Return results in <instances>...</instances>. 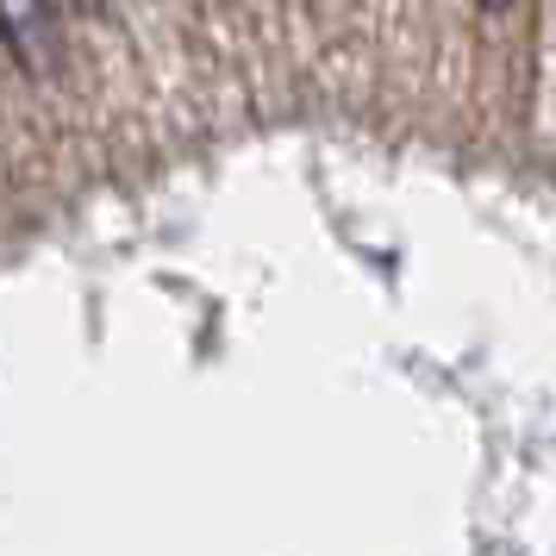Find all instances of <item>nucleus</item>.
Here are the masks:
<instances>
[{
  "mask_svg": "<svg viewBox=\"0 0 556 556\" xmlns=\"http://www.w3.org/2000/svg\"><path fill=\"white\" fill-rule=\"evenodd\" d=\"M0 45L26 76H51L56 70V13L51 0H0Z\"/></svg>",
  "mask_w": 556,
  "mask_h": 556,
  "instance_id": "f257e3e1",
  "label": "nucleus"
},
{
  "mask_svg": "<svg viewBox=\"0 0 556 556\" xmlns=\"http://www.w3.org/2000/svg\"><path fill=\"white\" fill-rule=\"evenodd\" d=\"M76 7H88V13H94V7H101V0H76Z\"/></svg>",
  "mask_w": 556,
  "mask_h": 556,
  "instance_id": "f03ea898",
  "label": "nucleus"
},
{
  "mask_svg": "<svg viewBox=\"0 0 556 556\" xmlns=\"http://www.w3.org/2000/svg\"><path fill=\"white\" fill-rule=\"evenodd\" d=\"M481 7H506V0H481Z\"/></svg>",
  "mask_w": 556,
  "mask_h": 556,
  "instance_id": "7ed1b4c3",
  "label": "nucleus"
}]
</instances>
